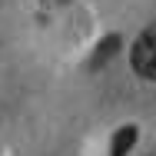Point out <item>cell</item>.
Instances as JSON below:
<instances>
[{"instance_id": "obj_4", "label": "cell", "mask_w": 156, "mask_h": 156, "mask_svg": "<svg viewBox=\"0 0 156 156\" xmlns=\"http://www.w3.org/2000/svg\"><path fill=\"white\" fill-rule=\"evenodd\" d=\"M47 3H50V7H60V3H66V0H47Z\"/></svg>"}, {"instance_id": "obj_1", "label": "cell", "mask_w": 156, "mask_h": 156, "mask_svg": "<svg viewBox=\"0 0 156 156\" xmlns=\"http://www.w3.org/2000/svg\"><path fill=\"white\" fill-rule=\"evenodd\" d=\"M133 70L146 80H156V27L143 30L133 43Z\"/></svg>"}, {"instance_id": "obj_3", "label": "cell", "mask_w": 156, "mask_h": 156, "mask_svg": "<svg viewBox=\"0 0 156 156\" xmlns=\"http://www.w3.org/2000/svg\"><path fill=\"white\" fill-rule=\"evenodd\" d=\"M116 47H120V37H106V40H103V47L96 50V57H93V63H90V66H103V63L116 53Z\"/></svg>"}, {"instance_id": "obj_2", "label": "cell", "mask_w": 156, "mask_h": 156, "mask_svg": "<svg viewBox=\"0 0 156 156\" xmlns=\"http://www.w3.org/2000/svg\"><path fill=\"white\" fill-rule=\"evenodd\" d=\"M133 143H136V126L116 129V136H113V143H110V156H126Z\"/></svg>"}]
</instances>
